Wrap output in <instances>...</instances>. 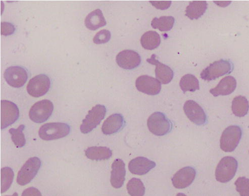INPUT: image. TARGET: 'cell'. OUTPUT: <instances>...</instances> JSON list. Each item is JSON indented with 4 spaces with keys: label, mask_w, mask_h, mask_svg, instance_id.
Returning <instances> with one entry per match:
<instances>
[{
    "label": "cell",
    "mask_w": 249,
    "mask_h": 196,
    "mask_svg": "<svg viewBox=\"0 0 249 196\" xmlns=\"http://www.w3.org/2000/svg\"><path fill=\"white\" fill-rule=\"evenodd\" d=\"M110 182L115 189L122 188L125 179L126 169L124 161L120 159L115 160L112 164Z\"/></svg>",
    "instance_id": "19"
},
{
    "label": "cell",
    "mask_w": 249,
    "mask_h": 196,
    "mask_svg": "<svg viewBox=\"0 0 249 196\" xmlns=\"http://www.w3.org/2000/svg\"><path fill=\"white\" fill-rule=\"evenodd\" d=\"M127 190L131 196H143L145 193V187L142 181L137 178L131 179L127 183Z\"/></svg>",
    "instance_id": "28"
},
{
    "label": "cell",
    "mask_w": 249,
    "mask_h": 196,
    "mask_svg": "<svg viewBox=\"0 0 249 196\" xmlns=\"http://www.w3.org/2000/svg\"><path fill=\"white\" fill-rule=\"evenodd\" d=\"M25 127V125H22L18 128H11L9 130L12 142L18 148L23 147L26 144V139L23 133Z\"/></svg>",
    "instance_id": "30"
},
{
    "label": "cell",
    "mask_w": 249,
    "mask_h": 196,
    "mask_svg": "<svg viewBox=\"0 0 249 196\" xmlns=\"http://www.w3.org/2000/svg\"><path fill=\"white\" fill-rule=\"evenodd\" d=\"M242 136V129L238 125L228 126L223 132L220 141V147L226 152L233 151L239 145Z\"/></svg>",
    "instance_id": "5"
},
{
    "label": "cell",
    "mask_w": 249,
    "mask_h": 196,
    "mask_svg": "<svg viewBox=\"0 0 249 196\" xmlns=\"http://www.w3.org/2000/svg\"><path fill=\"white\" fill-rule=\"evenodd\" d=\"M85 155L89 160L101 161L110 159L112 155V151L107 147L93 146L86 150Z\"/></svg>",
    "instance_id": "22"
},
{
    "label": "cell",
    "mask_w": 249,
    "mask_h": 196,
    "mask_svg": "<svg viewBox=\"0 0 249 196\" xmlns=\"http://www.w3.org/2000/svg\"><path fill=\"white\" fill-rule=\"evenodd\" d=\"M175 22V19L173 17L155 18L151 22V26L153 29L159 30L160 32H168L173 28Z\"/></svg>",
    "instance_id": "27"
},
{
    "label": "cell",
    "mask_w": 249,
    "mask_h": 196,
    "mask_svg": "<svg viewBox=\"0 0 249 196\" xmlns=\"http://www.w3.org/2000/svg\"><path fill=\"white\" fill-rule=\"evenodd\" d=\"M116 61L121 68L126 70H132L138 68L141 64V58L137 52L125 50L118 54Z\"/></svg>",
    "instance_id": "14"
},
{
    "label": "cell",
    "mask_w": 249,
    "mask_h": 196,
    "mask_svg": "<svg viewBox=\"0 0 249 196\" xmlns=\"http://www.w3.org/2000/svg\"><path fill=\"white\" fill-rule=\"evenodd\" d=\"M125 121L121 114L115 113L108 117L102 126V133L111 135L120 132L124 128Z\"/></svg>",
    "instance_id": "17"
},
{
    "label": "cell",
    "mask_w": 249,
    "mask_h": 196,
    "mask_svg": "<svg viewBox=\"0 0 249 196\" xmlns=\"http://www.w3.org/2000/svg\"><path fill=\"white\" fill-rule=\"evenodd\" d=\"M238 166V161L233 157H225L219 161L216 167V179L221 183L231 181L237 173Z\"/></svg>",
    "instance_id": "4"
},
{
    "label": "cell",
    "mask_w": 249,
    "mask_h": 196,
    "mask_svg": "<svg viewBox=\"0 0 249 196\" xmlns=\"http://www.w3.org/2000/svg\"><path fill=\"white\" fill-rule=\"evenodd\" d=\"M4 77L9 86L19 88L23 87L27 82L28 74L27 71L22 67H10L5 71Z\"/></svg>",
    "instance_id": "12"
},
{
    "label": "cell",
    "mask_w": 249,
    "mask_h": 196,
    "mask_svg": "<svg viewBox=\"0 0 249 196\" xmlns=\"http://www.w3.org/2000/svg\"><path fill=\"white\" fill-rule=\"evenodd\" d=\"M179 86L184 94L187 91L194 92L196 90L200 89L199 82L197 78L191 74H186L181 77Z\"/></svg>",
    "instance_id": "26"
},
{
    "label": "cell",
    "mask_w": 249,
    "mask_h": 196,
    "mask_svg": "<svg viewBox=\"0 0 249 196\" xmlns=\"http://www.w3.org/2000/svg\"><path fill=\"white\" fill-rule=\"evenodd\" d=\"M51 86L50 78L46 75L41 74L33 77L27 88L28 94L35 98L45 95Z\"/></svg>",
    "instance_id": "9"
},
{
    "label": "cell",
    "mask_w": 249,
    "mask_h": 196,
    "mask_svg": "<svg viewBox=\"0 0 249 196\" xmlns=\"http://www.w3.org/2000/svg\"><path fill=\"white\" fill-rule=\"evenodd\" d=\"M208 8L204 1H195L190 3L186 10V16L190 19H198L204 15Z\"/></svg>",
    "instance_id": "23"
},
{
    "label": "cell",
    "mask_w": 249,
    "mask_h": 196,
    "mask_svg": "<svg viewBox=\"0 0 249 196\" xmlns=\"http://www.w3.org/2000/svg\"><path fill=\"white\" fill-rule=\"evenodd\" d=\"M237 81L232 76L225 77L220 81L214 88L210 90L213 96H227L232 94L237 88Z\"/></svg>",
    "instance_id": "20"
},
{
    "label": "cell",
    "mask_w": 249,
    "mask_h": 196,
    "mask_svg": "<svg viewBox=\"0 0 249 196\" xmlns=\"http://www.w3.org/2000/svg\"></svg>",
    "instance_id": "39"
},
{
    "label": "cell",
    "mask_w": 249,
    "mask_h": 196,
    "mask_svg": "<svg viewBox=\"0 0 249 196\" xmlns=\"http://www.w3.org/2000/svg\"><path fill=\"white\" fill-rule=\"evenodd\" d=\"M196 176V169L191 166L183 167L178 171L172 178L173 186L182 189L190 186Z\"/></svg>",
    "instance_id": "15"
},
{
    "label": "cell",
    "mask_w": 249,
    "mask_h": 196,
    "mask_svg": "<svg viewBox=\"0 0 249 196\" xmlns=\"http://www.w3.org/2000/svg\"><path fill=\"white\" fill-rule=\"evenodd\" d=\"M53 110V104L51 101L46 99L38 101L30 110V118L35 123L42 124L50 118Z\"/></svg>",
    "instance_id": "8"
},
{
    "label": "cell",
    "mask_w": 249,
    "mask_h": 196,
    "mask_svg": "<svg viewBox=\"0 0 249 196\" xmlns=\"http://www.w3.org/2000/svg\"><path fill=\"white\" fill-rule=\"evenodd\" d=\"M183 110L188 118L196 125H202L207 122L206 113L199 104L193 100L187 101L183 106Z\"/></svg>",
    "instance_id": "13"
},
{
    "label": "cell",
    "mask_w": 249,
    "mask_h": 196,
    "mask_svg": "<svg viewBox=\"0 0 249 196\" xmlns=\"http://www.w3.org/2000/svg\"><path fill=\"white\" fill-rule=\"evenodd\" d=\"M142 47L148 50H153L158 48L161 43V37L158 33L149 31L144 34L141 38Z\"/></svg>",
    "instance_id": "24"
},
{
    "label": "cell",
    "mask_w": 249,
    "mask_h": 196,
    "mask_svg": "<svg viewBox=\"0 0 249 196\" xmlns=\"http://www.w3.org/2000/svg\"><path fill=\"white\" fill-rule=\"evenodd\" d=\"M70 126L65 123H52L43 125L39 129V136L44 141L55 140L68 136Z\"/></svg>",
    "instance_id": "3"
},
{
    "label": "cell",
    "mask_w": 249,
    "mask_h": 196,
    "mask_svg": "<svg viewBox=\"0 0 249 196\" xmlns=\"http://www.w3.org/2000/svg\"><path fill=\"white\" fill-rule=\"evenodd\" d=\"M111 35L109 31L103 30L98 32L93 38V42L96 44H103L108 43L111 38Z\"/></svg>",
    "instance_id": "32"
},
{
    "label": "cell",
    "mask_w": 249,
    "mask_h": 196,
    "mask_svg": "<svg viewBox=\"0 0 249 196\" xmlns=\"http://www.w3.org/2000/svg\"><path fill=\"white\" fill-rule=\"evenodd\" d=\"M177 196H187V195L182 193H179L177 195Z\"/></svg>",
    "instance_id": "37"
},
{
    "label": "cell",
    "mask_w": 249,
    "mask_h": 196,
    "mask_svg": "<svg viewBox=\"0 0 249 196\" xmlns=\"http://www.w3.org/2000/svg\"><path fill=\"white\" fill-rule=\"evenodd\" d=\"M137 89L142 93L155 96L160 93L161 83L152 76L143 75L139 76L136 82Z\"/></svg>",
    "instance_id": "11"
},
{
    "label": "cell",
    "mask_w": 249,
    "mask_h": 196,
    "mask_svg": "<svg viewBox=\"0 0 249 196\" xmlns=\"http://www.w3.org/2000/svg\"><path fill=\"white\" fill-rule=\"evenodd\" d=\"M150 3L157 9L162 10H166L170 7L172 1H150Z\"/></svg>",
    "instance_id": "34"
},
{
    "label": "cell",
    "mask_w": 249,
    "mask_h": 196,
    "mask_svg": "<svg viewBox=\"0 0 249 196\" xmlns=\"http://www.w3.org/2000/svg\"><path fill=\"white\" fill-rule=\"evenodd\" d=\"M18 196V193L16 192L14 194H13L12 196Z\"/></svg>",
    "instance_id": "38"
},
{
    "label": "cell",
    "mask_w": 249,
    "mask_h": 196,
    "mask_svg": "<svg viewBox=\"0 0 249 196\" xmlns=\"http://www.w3.org/2000/svg\"><path fill=\"white\" fill-rule=\"evenodd\" d=\"M155 54H153L150 58L147 59V61L155 65V75L157 79L162 84H168L173 80L174 72L167 65L157 60Z\"/></svg>",
    "instance_id": "16"
},
{
    "label": "cell",
    "mask_w": 249,
    "mask_h": 196,
    "mask_svg": "<svg viewBox=\"0 0 249 196\" xmlns=\"http://www.w3.org/2000/svg\"><path fill=\"white\" fill-rule=\"evenodd\" d=\"M214 3L219 7H225L229 5L231 1H214Z\"/></svg>",
    "instance_id": "36"
},
{
    "label": "cell",
    "mask_w": 249,
    "mask_h": 196,
    "mask_svg": "<svg viewBox=\"0 0 249 196\" xmlns=\"http://www.w3.org/2000/svg\"><path fill=\"white\" fill-rule=\"evenodd\" d=\"M156 166L154 161L144 157H138L129 162L128 169L134 175L143 176L150 172Z\"/></svg>",
    "instance_id": "18"
},
{
    "label": "cell",
    "mask_w": 249,
    "mask_h": 196,
    "mask_svg": "<svg viewBox=\"0 0 249 196\" xmlns=\"http://www.w3.org/2000/svg\"><path fill=\"white\" fill-rule=\"evenodd\" d=\"M150 132L157 136H164L171 132L173 125L165 115L161 112H155L147 121Z\"/></svg>",
    "instance_id": "1"
},
{
    "label": "cell",
    "mask_w": 249,
    "mask_h": 196,
    "mask_svg": "<svg viewBox=\"0 0 249 196\" xmlns=\"http://www.w3.org/2000/svg\"><path fill=\"white\" fill-rule=\"evenodd\" d=\"M19 110L14 102L1 101V128L4 129L15 123L18 119Z\"/></svg>",
    "instance_id": "10"
},
{
    "label": "cell",
    "mask_w": 249,
    "mask_h": 196,
    "mask_svg": "<svg viewBox=\"0 0 249 196\" xmlns=\"http://www.w3.org/2000/svg\"><path fill=\"white\" fill-rule=\"evenodd\" d=\"M85 23L87 29L90 31H96L107 24L102 11L97 9L87 16Z\"/></svg>",
    "instance_id": "21"
},
{
    "label": "cell",
    "mask_w": 249,
    "mask_h": 196,
    "mask_svg": "<svg viewBox=\"0 0 249 196\" xmlns=\"http://www.w3.org/2000/svg\"><path fill=\"white\" fill-rule=\"evenodd\" d=\"M42 165V162L36 157L29 159L19 171L18 177V184L25 186L29 184L37 175Z\"/></svg>",
    "instance_id": "7"
},
{
    "label": "cell",
    "mask_w": 249,
    "mask_h": 196,
    "mask_svg": "<svg viewBox=\"0 0 249 196\" xmlns=\"http://www.w3.org/2000/svg\"><path fill=\"white\" fill-rule=\"evenodd\" d=\"M16 31L15 25L7 22L1 23V34L2 36H8L14 34Z\"/></svg>",
    "instance_id": "33"
},
{
    "label": "cell",
    "mask_w": 249,
    "mask_h": 196,
    "mask_svg": "<svg viewBox=\"0 0 249 196\" xmlns=\"http://www.w3.org/2000/svg\"><path fill=\"white\" fill-rule=\"evenodd\" d=\"M236 190L241 196H249V179L240 177L234 182Z\"/></svg>",
    "instance_id": "31"
},
{
    "label": "cell",
    "mask_w": 249,
    "mask_h": 196,
    "mask_svg": "<svg viewBox=\"0 0 249 196\" xmlns=\"http://www.w3.org/2000/svg\"><path fill=\"white\" fill-rule=\"evenodd\" d=\"M231 109L236 116L241 117L246 115L249 109V103L247 98L243 96L235 97L232 102Z\"/></svg>",
    "instance_id": "25"
},
{
    "label": "cell",
    "mask_w": 249,
    "mask_h": 196,
    "mask_svg": "<svg viewBox=\"0 0 249 196\" xmlns=\"http://www.w3.org/2000/svg\"><path fill=\"white\" fill-rule=\"evenodd\" d=\"M107 112L106 107L98 104L90 110L80 127L82 133L88 134L100 125Z\"/></svg>",
    "instance_id": "6"
},
{
    "label": "cell",
    "mask_w": 249,
    "mask_h": 196,
    "mask_svg": "<svg viewBox=\"0 0 249 196\" xmlns=\"http://www.w3.org/2000/svg\"><path fill=\"white\" fill-rule=\"evenodd\" d=\"M15 174L12 168L5 167L1 170V193L6 192L14 181Z\"/></svg>",
    "instance_id": "29"
},
{
    "label": "cell",
    "mask_w": 249,
    "mask_h": 196,
    "mask_svg": "<svg viewBox=\"0 0 249 196\" xmlns=\"http://www.w3.org/2000/svg\"><path fill=\"white\" fill-rule=\"evenodd\" d=\"M233 70V64L230 60L221 59L209 65L200 74L202 79L212 81L216 78L230 74Z\"/></svg>",
    "instance_id": "2"
},
{
    "label": "cell",
    "mask_w": 249,
    "mask_h": 196,
    "mask_svg": "<svg viewBox=\"0 0 249 196\" xmlns=\"http://www.w3.org/2000/svg\"><path fill=\"white\" fill-rule=\"evenodd\" d=\"M21 196H42V195L37 189L30 187L24 190Z\"/></svg>",
    "instance_id": "35"
}]
</instances>
